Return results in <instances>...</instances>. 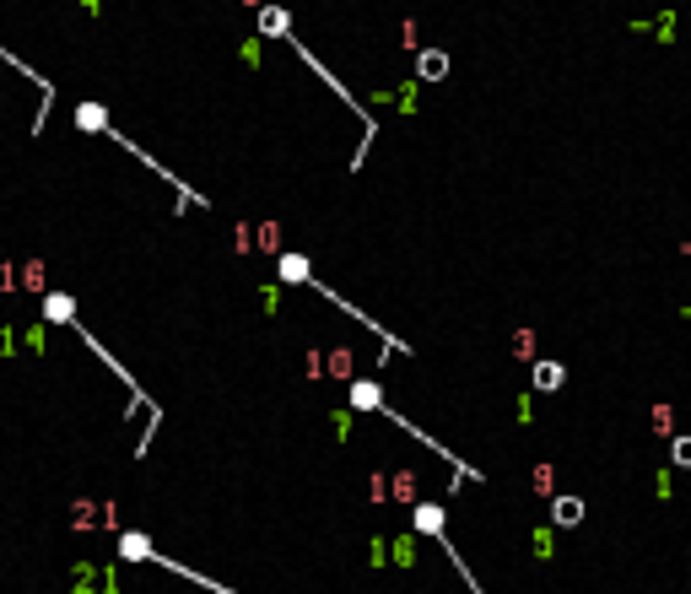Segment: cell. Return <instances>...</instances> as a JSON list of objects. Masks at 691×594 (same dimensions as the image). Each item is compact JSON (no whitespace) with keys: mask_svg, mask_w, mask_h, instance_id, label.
Listing matches in <instances>:
<instances>
[{"mask_svg":"<svg viewBox=\"0 0 691 594\" xmlns=\"http://www.w3.org/2000/svg\"><path fill=\"white\" fill-rule=\"evenodd\" d=\"M373 497H400V503H410V497H417V476H410V471L373 476Z\"/></svg>","mask_w":691,"mask_h":594,"instance_id":"1","label":"cell"},{"mask_svg":"<svg viewBox=\"0 0 691 594\" xmlns=\"http://www.w3.org/2000/svg\"><path fill=\"white\" fill-rule=\"evenodd\" d=\"M71 578H76L71 589H114V567H87L82 562V567H71Z\"/></svg>","mask_w":691,"mask_h":594,"instance_id":"2","label":"cell"},{"mask_svg":"<svg viewBox=\"0 0 691 594\" xmlns=\"http://www.w3.org/2000/svg\"><path fill=\"white\" fill-rule=\"evenodd\" d=\"M535 378H540L545 389H557V384H562V368H557V362H540V368H535Z\"/></svg>","mask_w":691,"mask_h":594,"instance_id":"3","label":"cell"},{"mask_svg":"<svg viewBox=\"0 0 691 594\" xmlns=\"http://www.w3.org/2000/svg\"><path fill=\"white\" fill-rule=\"evenodd\" d=\"M578 513H584V508H578V503H573V497H562V503H557V519H562V524H573V519H578Z\"/></svg>","mask_w":691,"mask_h":594,"instance_id":"4","label":"cell"},{"mask_svg":"<svg viewBox=\"0 0 691 594\" xmlns=\"http://www.w3.org/2000/svg\"><path fill=\"white\" fill-rule=\"evenodd\" d=\"M422 76H443V54H427V59H422Z\"/></svg>","mask_w":691,"mask_h":594,"instance_id":"5","label":"cell"},{"mask_svg":"<svg viewBox=\"0 0 691 594\" xmlns=\"http://www.w3.org/2000/svg\"><path fill=\"white\" fill-rule=\"evenodd\" d=\"M675 459H680V465H691V438H686V443L675 448Z\"/></svg>","mask_w":691,"mask_h":594,"instance_id":"6","label":"cell"}]
</instances>
